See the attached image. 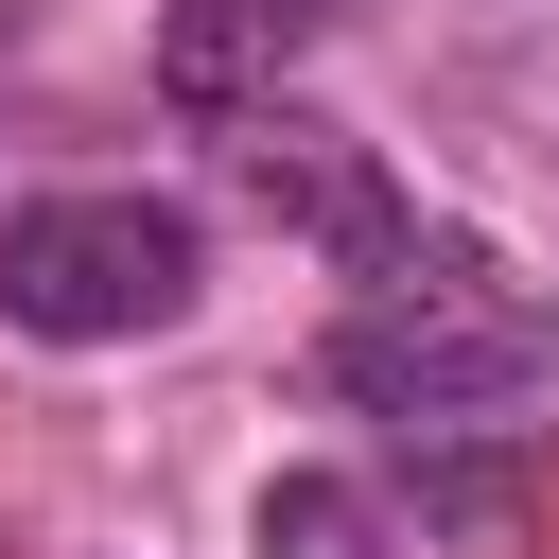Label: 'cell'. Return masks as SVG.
I'll return each instance as SVG.
<instances>
[{"instance_id":"5","label":"cell","mask_w":559,"mask_h":559,"mask_svg":"<svg viewBox=\"0 0 559 559\" xmlns=\"http://www.w3.org/2000/svg\"><path fill=\"white\" fill-rule=\"evenodd\" d=\"M262 559H367V507H349L332 472H280V489H262Z\"/></svg>"},{"instance_id":"1","label":"cell","mask_w":559,"mask_h":559,"mask_svg":"<svg viewBox=\"0 0 559 559\" xmlns=\"http://www.w3.org/2000/svg\"><path fill=\"white\" fill-rule=\"evenodd\" d=\"M332 402H367L402 454H472V437H524L542 402H559V297L507 262V245H472V227H402L367 280H349V314H332Z\"/></svg>"},{"instance_id":"4","label":"cell","mask_w":559,"mask_h":559,"mask_svg":"<svg viewBox=\"0 0 559 559\" xmlns=\"http://www.w3.org/2000/svg\"><path fill=\"white\" fill-rule=\"evenodd\" d=\"M314 35H332V0H175V17H157V87H175L192 122H262Z\"/></svg>"},{"instance_id":"3","label":"cell","mask_w":559,"mask_h":559,"mask_svg":"<svg viewBox=\"0 0 559 559\" xmlns=\"http://www.w3.org/2000/svg\"><path fill=\"white\" fill-rule=\"evenodd\" d=\"M227 175H245V192H262V210H280L297 245H332L349 280H367V262H384V245L419 227V192H402V175H384L367 140H332V122H280V105H262V122L227 140Z\"/></svg>"},{"instance_id":"2","label":"cell","mask_w":559,"mask_h":559,"mask_svg":"<svg viewBox=\"0 0 559 559\" xmlns=\"http://www.w3.org/2000/svg\"><path fill=\"white\" fill-rule=\"evenodd\" d=\"M210 280L192 210L175 192H35L0 227V314L52 332V349H122V332H175Z\"/></svg>"}]
</instances>
